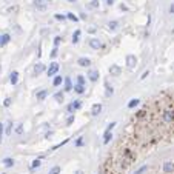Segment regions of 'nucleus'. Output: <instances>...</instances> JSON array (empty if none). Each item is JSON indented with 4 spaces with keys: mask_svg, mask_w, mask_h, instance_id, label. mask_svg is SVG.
I'll return each mask as SVG.
<instances>
[{
    "mask_svg": "<svg viewBox=\"0 0 174 174\" xmlns=\"http://www.w3.org/2000/svg\"><path fill=\"white\" fill-rule=\"evenodd\" d=\"M136 65H137V57L134 54H128L126 56V66L129 69H134Z\"/></svg>",
    "mask_w": 174,
    "mask_h": 174,
    "instance_id": "nucleus-1",
    "label": "nucleus"
},
{
    "mask_svg": "<svg viewBox=\"0 0 174 174\" xmlns=\"http://www.w3.org/2000/svg\"><path fill=\"white\" fill-rule=\"evenodd\" d=\"M57 71H59V63H56V62H52V63L50 65V68H48V75H56Z\"/></svg>",
    "mask_w": 174,
    "mask_h": 174,
    "instance_id": "nucleus-2",
    "label": "nucleus"
},
{
    "mask_svg": "<svg viewBox=\"0 0 174 174\" xmlns=\"http://www.w3.org/2000/svg\"><path fill=\"white\" fill-rule=\"evenodd\" d=\"M174 171V162L173 160H167L163 163V173H173Z\"/></svg>",
    "mask_w": 174,
    "mask_h": 174,
    "instance_id": "nucleus-3",
    "label": "nucleus"
},
{
    "mask_svg": "<svg viewBox=\"0 0 174 174\" xmlns=\"http://www.w3.org/2000/svg\"><path fill=\"white\" fill-rule=\"evenodd\" d=\"M10 40H11V35L10 34H2V35H0V48L6 46L8 43H10Z\"/></svg>",
    "mask_w": 174,
    "mask_h": 174,
    "instance_id": "nucleus-4",
    "label": "nucleus"
},
{
    "mask_svg": "<svg viewBox=\"0 0 174 174\" xmlns=\"http://www.w3.org/2000/svg\"><path fill=\"white\" fill-rule=\"evenodd\" d=\"M109 74L111 75H120L122 74V68L117 66V65H111L109 66Z\"/></svg>",
    "mask_w": 174,
    "mask_h": 174,
    "instance_id": "nucleus-5",
    "label": "nucleus"
},
{
    "mask_svg": "<svg viewBox=\"0 0 174 174\" xmlns=\"http://www.w3.org/2000/svg\"><path fill=\"white\" fill-rule=\"evenodd\" d=\"M88 79H90L91 82H97V80H99V71L91 69L90 73H88Z\"/></svg>",
    "mask_w": 174,
    "mask_h": 174,
    "instance_id": "nucleus-6",
    "label": "nucleus"
},
{
    "mask_svg": "<svg viewBox=\"0 0 174 174\" xmlns=\"http://www.w3.org/2000/svg\"><path fill=\"white\" fill-rule=\"evenodd\" d=\"M90 46L92 48V50H99V48L102 46V42L99 39H90Z\"/></svg>",
    "mask_w": 174,
    "mask_h": 174,
    "instance_id": "nucleus-7",
    "label": "nucleus"
},
{
    "mask_svg": "<svg viewBox=\"0 0 174 174\" xmlns=\"http://www.w3.org/2000/svg\"><path fill=\"white\" fill-rule=\"evenodd\" d=\"M77 63H79L80 66H90V65H91V60L88 59V57H80V59L77 60Z\"/></svg>",
    "mask_w": 174,
    "mask_h": 174,
    "instance_id": "nucleus-8",
    "label": "nucleus"
},
{
    "mask_svg": "<svg viewBox=\"0 0 174 174\" xmlns=\"http://www.w3.org/2000/svg\"><path fill=\"white\" fill-rule=\"evenodd\" d=\"M100 111H102V105L100 103H94V105H92V108H91V114L92 116L100 114Z\"/></svg>",
    "mask_w": 174,
    "mask_h": 174,
    "instance_id": "nucleus-9",
    "label": "nucleus"
},
{
    "mask_svg": "<svg viewBox=\"0 0 174 174\" xmlns=\"http://www.w3.org/2000/svg\"><path fill=\"white\" fill-rule=\"evenodd\" d=\"M45 69H46V68H45V65H43V63H37V65L34 66V74L39 75V74H42Z\"/></svg>",
    "mask_w": 174,
    "mask_h": 174,
    "instance_id": "nucleus-10",
    "label": "nucleus"
},
{
    "mask_svg": "<svg viewBox=\"0 0 174 174\" xmlns=\"http://www.w3.org/2000/svg\"><path fill=\"white\" fill-rule=\"evenodd\" d=\"M111 137H113V133H111L109 129H106L105 134H103V143H105V145H108V143H109Z\"/></svg>",
    "mask_w": 174,
    "mask_h": 174,
    "instance_id": "nucleus-11",
    "label": "nucleus"
},
{
    "mask_svg": "<svg viewBox=\"0 0 174 174\" xmlns=\"http://www.w3.org/2000/svg\"><path fill=\"white\" fill-rule=\"evenodd\" d=\"M105 88H106V92H105V96L106 97H111L113 96V92H114V90H113V86L108 83V82H105Z\"/></svg>",
    "mask_w": 174,
    "mask_h": 174,
    "instance_id": "nucleus-12",
    "label": "nucleus"
},
{
    "mask_svg": "<svg viewBox=\"0 0 174 174\" xmlns=\"http://www.w3.org/2000/svg\"><path fill=\"white\" fill-rule=\"evenodd\" d=\"M73 82H71V79L69 77H66L65 79V91H71V90H73Z\"/></svg>",
    "mask_w": 174,
    "mask_h": 174,
    "instance_id": "nucleus-13",
    "label": "nucleus"
},
{
    "mask_svg": "<svg viewBox=\"0 0 174 174\" xmlns=\"http://www.w3.org/2000/svg\"><path fill=\"white\" fill-rule=\"evenodd\" d=\"M34 6L37 8L39 11H45V10H46V6L42 3V0H35V2H34Z\"/></svg>",
    "mask_w": 174,
    "mask_h": 174,
    "instance_id": "nucleus-14",
    "label": "nucleus"
},
{
    "mask_svg": "<svg viewBox=\"0 0 174 174\" xmlns=\"http://www.w3.org/2000/svg\"><path fill=\"white\" fill-rule=\"evenodd\" d=\"M46 96H48V91H46V90H42V91H39L37 94H35V97H37L39 100H43V99H46Z\"/></svg>",
    "mask_w": 174,
    "mask_h": 174,
    "instance_id": "nucleus-15",
    "label": "nucleus"
},
{
    "mask_svg": "<svg viewBox=\"0 0 174 174\" xmlns=\"http://www.w3.org/2000/svg\"><path fill=\"white\" fill-rule=\"evenodd\" d=\"M3 165H5L6 168H11L12 165H14V159H11V157H5V159H3Z\"/></svg>",
    "mask_w": 174,
    "mask_h": 174,
    "instance_id": "nucleus-16",
    "label": "nucleus"
},
{
    "mask_svg": "<svg viewBox=\"0 0 174 174\" xmlns=\"http://www.w3.org/2000/svg\"><path fill=\"white\" fill-rule=\"evenodd\" d=\"M99 5H100L99 0H92V2H90L86 5V8H88V10H94V8H99Z\"/></svg>",
    "mask_w": 174,
    "mask_h": 174,
    "instance_id": "nucleus-17",
    "label": "nucleus"
},
{
    "mask_svg": "<svg viewBox=\"0 0 174 174\" xmlns=\"http://www.w3.org/2000/svg\"><path fill=\"white\" fill-rule=\"evenodd\" d=\"M10 80H11V83H12V85H17V82H19V73H17V71H14V73L11 74Z\"/></svg>",
    "mask_w": 174,
    "mask_h": 174,
    "instance_id": "nucleus-18",
    "label": "nucleus"
},
{
    "mask_svg": "<svg viewBox=\"0 0 174 174\" xmlns=\"http://www.w3.org/2000/svg\"><path fill=\"white\" fill-rule=\"evenodd\" d=\"M74 91L75 92H77V94H83V92H85V85H75V86H74Z\"/></svg>",
    "mask_w": 174,
    "mask_h": 174,
    "instance_id": "nucleus-19",
    "label": "nucleus"
},
{
    "mask_svg": "<svg viewBox=\"0 0 174 174\" xmlns=\"http://www.w3.org/2000/svg\"><path fill=\"white\" fill-rule=\"evenodd\" d=\"M108 28H109V31H116V29L119 28V22H116V20L109 22V23H108Z\"/></svg>",
    "mask_w": 174,
    "mask_h": 174,
    "instance_id": "nucleus-20",
    "label": "nucleus"
},
{
    "mask_svg": "<svg viewBox=\"0 0 174 174\" xmlns=\"http://www.w3.org/2000/svg\"><path fill=\"white\" fill-rule=\"evenodd\" d=\"M79 37H80V29H75V33L73 34V43L74 45L79 42Z\"/></svg>",
    "mask_w": 174,
    "mask_h": 174,
    "instance_id": "nucleus-21",
    "label": "nucleus"
},
{
    "mask_svg": "<svg viewBox=\"0 0 174 174\" xmlns=\"http://www.w3.org/2000/svg\"><path fill=\"white\" fill-rule=\"evenodd\" d=\"M63 92H62V91H59V92H56V94H54V99L57 100V102H63Z\"/></svg>",
    "mask_w": 174,
    "mask_h": 174,
    "instance_id": "nucleus-22",
    "label": "nucleus"
},
{
    "mask_svg": "<svg viewBox=\"0 0 174 174\" xmlns=\"http://www.w3.org/2000/svg\"><path fill=\"white\" fill-rule=\"evenodd\" d=\"M139 99H133V100H129V103H128V108H134V106L139 105Z\"/></svg>",
    "mask_w": 174,
    "mask_h": 174,
    "instance_id": "nucleus-23",
    "label": "nucleus"
},
{
    "mask_svg": "<svg viewBox=\"0 0 174 174\" xmlns=\"http://www.w3.org/2000/svg\"><path fill=\"white\" fill-rule=\"evenodd\" d=\"M52 85H54V86H59V85H62V75H56Z\"/></svg>",
    "mask_w": 174,
    "mask_h": 174,
    "instance_id": "nucleus-24",
    "label": "nucleus"
},
{
    "mask_svg": "<svg viewBox=\"0 0 174 174\" xmlns=\"http://www.w3.org/2000/svg\"><path fill=\"white\" fill-rule=\"evenodd\" d=\"M66 17H68L69 20H73V22H77V20H79V19H77V16L73 14V12H68V14H66Z\"/></svg>",
    "mask_w": 174,
    "mask_h": 174,
    "instance_id": "nucleus-25",
    "label": "nucleus"
},
{
    "mask_svg": "<svg viewBox=\"0 0 174 174\" xmlns=\"http://www.w3.org/2000/svg\"><path fill=\"white\" fill-rule=\"evenodd\" d=\"M16 133H17V134H22V133H23V125H22V123H19V125H17V128H16Z\"/></svg>",
    "mask_w": 174,
    "mask_h": 174,
    "instance_id": "nucleus-26",
    "label": "nucleus"
},
{
    "mask_svg": "<svg viewBox=\"0 0 174 174\" xmlns=\"http://www.w3.org/2000/svg\"><path fill=\"white\" fill-rule=\"evenodd\" d=\"M11 133H12V122H10L6 126V136H11Z\"/></svg>",
    "mask_w": 174,
    "mask_h": 174,
    "instance_id": "nucleus-27",
    "label": "nucleus"
},
{
    "mask_svg": "<svg viewBox=\"0 0 174 174\" xmlns=\"http://www.w3.org/2000/svg\"><path fill=\"white\" fill-rule=\"evenodd\" d=\"M60 171H62V169H60V167H54V168H51L50 174H59Z\"/></svg>",
    "mask_w": 174,
    "mask_h": 174,
    "instance_id": "nucleus-28",
    "label": "nucleus"
},
{
    "mask_svg": "<svg viewBox=\"0 0 174 174\" xmlns=\"http://www.w3.org/2000/svg\"><path fill=\"white\" fill-rule=\"evenodd\" d=\"M146 169H148V167L145 165V167H142V168H139V169H137V171H136L134 174H143V173L146 171Z\"/></svg>",
    "mask_w": 174,
    "mask_h": 174,
    "instance_id": "nucleus-29",
    "label": "nucleus"
},
{
    "mask_svg": "<svg viewBox=\"0 0 174 174\" xmlns=\"http://www.w3.org/2000/svg\"><path fill=\"white\" fill-rule=\"evenodd\" d=\"M40 163H42V162H40V159H35L33 162V165H31V168H37V167H40Z\"/></svg>",
    "mask_w": 174,
    "mask_h": 174,
    "instance_id": "nucleus-30",
    "label": "nucleus"
},
{
    "mask_svg": "<svg viewBox=\"0 0 174 174\" xmlns=\"http://www.w3.org/2000/svg\"><path fill=\"white\" fill-rule=\"evenodd\" d=\"M77 83L79 85H85V77H83V75H77Z\"/></svg>",
    "mask_w": 174,
    "mask_h": 174,
    "instance_id": "nucleus-31",
    "label": "nucleus"
},
{
    "mask_svg": "<svg viewBox=\"0 0 174 174\" xmlns=\"http://www.w3.org/2000/svg\"><path fill=\"white\" fill-rule=\"evenodd\" d=\"M73 106H74V111H75V109H79L80 106H82V103H80L79 100H75V102H73Z\"/></svg>",
    "mask_w": 174,
    "mask_h": 174,
    "instance_id": "nucleus-32",
    "label": "nucleus"
},
{
    "mask_svg": "<svg viewBox=\"0 0 174 174\" xmlns=\"http://www.w3.org/2000/svg\"><path fill=\"white\" fill-rule=\"evenodd\" d=\"M60 42H62V37H59V35H57V37L54 39V46H59Z\"/></svg>",
    "mask_w": 174,
    "mask_h": 174,
    "instance_id": "nucleus-33",
    "label": "nucleus"
},
{
    "mask_svg": "<svg viewBox=\"0 0 174 174\" xmlns=\"http://www.w3.org/2000/svg\"><path fill=\"white\" fill-rule=\"evenodd\" d=\"M66 111H68L69 114H73V113H74V106H73V103H69V105H68V108H66Z\"/></svg>",
    "mask_w": 174,
    "mask_h": 174,
    "instance_id": "nucleus-34",
    "label": "nucleus"
},
{
    "mask_svg": "<svg viewBox=\"0 0 174 174\" xmlns=\"http://www.w3.org/2000/svg\"><path fill=\"white\" fill-rule=\"evenodd\" d=\"M73 122H74V116H69V117H68V120H66V125L69 126V125L73 123Z\"/></svg>",
    "mask_w": 174,
    "mask_h": 174,
    "instance_id": "nucleus-35",
    "label": "nucleus"
},
{
    "mask_svg": "<svg viewBox=\"0 0 174 174\" xmlns=\"http://www.w3.org/2000/svg\"><path fill=\"white\" fill-rule=\"evenodd\" d=\"M82 143H83V137H79L77 142H75V146H82Z\"/></svg>",
    "mask_w": 174,
    "mask_h": 174,
    "instance_id": "nucleus-36",
    "label": "nucleus"
},
{
    "mask_svg": "<svg viewBox=\"0 0 174 174\" xmlns=\"http://www.w3.org/2000/svg\"><path fill=\"white\" fill-rule=\"evenodd\" d=\"M57 52H59V48L54 46V50H52V52H51V57H56V56H57Z\"/></svg>",
    "mask_w": 174,
    "mask_h": 174,
    "instance_id": "nucleus-37",
    "label": "nucleus"
},
{
    "mask_svg": "<svg viewBox=\"0 0 174 174\" xmlns=\"http://www.w3.org/2000/svg\"><path fill=\"white\" fill-rule=\"evenodd\" d=\"M54 17H56V19H57V20H62V22H63V20H65V16H62V14H56Z\"/></svg>",
    "mask_w": 174,
    "mask_h": 174,
    "instance_id": "nucleus-38",
    "label": "nucleus"
},
{
    "mask_svg": "<svg viewBox=\"0 0 174 174\" xmlns=\"http://www.w3.org/2000/svg\"><path fill=\"white\" fill-rule=\"evenodd\" d=\"M116 126V122H111L109 125H108V128H106V129H109V131H113V128Z\"/></svg>",
    "mask_w": 174,
    "mask_h": 174,
    "instance_id": "nucleus-39",
    "label": "nucleus"
},
{
    "mask_svg": "<svg viewBox=\"0 0 174 174\" xmlns=\"http://www.w3.org/2000/svg\"><path fill=\"white\" fill-rule=\"evenodd\" d=\"M3 105H5V106H10L11 105V99H6L5 102H3Z\"/></svg>",
    "mask_w": 174,
    "mask_h": 174,
    "instance_id": "nucleus-40",
    "label": "nucleus"
},
{
    "mask_svg": "<svg viewBox=\"0 0 174 174\" xmlns=\"http://www.w3.org/2000/svg\"><path fill=\"white\" fill-rule=\"evenodd\" d=\"M148 74H150V71H145V73L140 75V79H146V75H148Z\"/></svg>",
    "mask_w": 174,
    "mask_h": 174,
    "instance_id": "nucleus-41",
    "label": "nucleus"
},
{
    "mask_svg": "<svg viewBox=\"0 0 174 174\" xmlns=\"http://www.w3.org/2000/svg\"><path fill=\"white\" fill-rule=\"evenodd\" d=\"M2 134H3V125L0 123V140H2Z\"/></svg>",
    "mask_w": 174,
    "mask_h": 174,
    "instance_id": "nucleus-42",
    "label": "nucleus"
},
{
    "mask_svg": "<svg viewBox=\"0 0 174 174\" xmlns=\"http://www.w3.org/2000/svg\"><path fill=\"white\" fill-rule=\"evenodd\" d=\"M169 12H171V14H174V3H173L171 6H169Z\"/></svg>",
    "mask_w": 174,
    "mask_h": 174,
    "instance_id": "nucleus-43",
    "label": "nucleus"
},
{
    "mask_svg": "<svg viewBox=\"0 0 174 174\" xmlns=\"http://www.w3.org/2000/svg\"><path fill=\"white\" fill-rule=\"evenodd\" d=\"M106 3H108V5H113V3H114V0H106Z\"/></svg>",
    "mask_w": 174,
    "mask_h": 174,
    "instance_id": "nucleus-44",
    "label": "nucleus"
},
{
    "mask_svg": "<svg viewBox=\"0 0 174 174\" xmlns=\"http://www.w3.org/2000/svg\"><path fill=\"white\" fill-rule=\"evenodd\" d=\"M75 174H83V171H80V169H79V171H75Z\"/></svg>",
    "mask_w": 174,
    "mask_h": 174,
    "instance_id": "nucleus-45",
    "label": "nucleus"
},
{
    "mask_svg": "<svg viewBox=\"0 0 174 174\" xmlns=\"http://www.w3.org/2000/svg\"><path fill=\"white\" fill-rule=\"evenodd\" d=\"M68 2H69V3H74V2H77V0H68Z\"/></svg>",
    "mask_w": 174,
    "mask_h": 174,
    "instance_id": "nucleus-46",
    "label": "nucleus"
},
{
    "mask_svg": "<svg viewBox=\"0 0 174 174\" xmlns=\"http://www.w3.org/2000/svg\"><path fill=\"white\" fill-rule=\"evenodd\" d=\"M48 2H51V0H48Z\"/></svg>",
    "mask_w": 174,
    "mask_h": 174,
    "instance_id": "nucleus-47",
    "label": "nucleus"
}]
</instances>
